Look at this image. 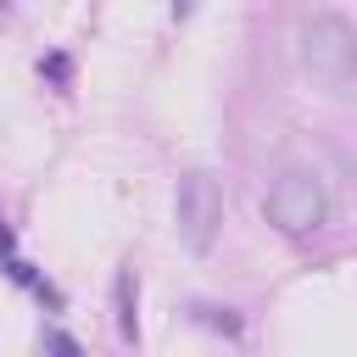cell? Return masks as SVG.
Instances as JSON below:
<instances>
[{
    "label": "cell",
    "mask_w": 357,
    "mask_h": 357,
    "mask_svg": "<svg viewBox=\"0 0 357 357\" xmlns=\"http://www.w3.org/2000/svg\"><path fill=\"white\" fill-rule=\"evenodd\" d=\"M301 67L312 73L318 89L346 95L351 89V73H357V33H351V22L346 17H318L301 33Z\"/></svg>",
    "instance_id": "6da1fadb"
},
{
    "label": "cell",
    "mask_w": 357,
    "mask_h": 357,
    "mask_svg": "<svg viewBox=\"0 0 357 357\" xmlns=\"http://www.w3.org/2000/svg\"><path fill=\"white\" fill-rule=\"evenodd\" d=\"M268 218H273L284 234H318L324 218H329V195H324L318 173H307V167L279 173L273 190H268Z\"/></svg>",
    "instance_id": "7a4b0ae2"
},
{
    "label": "cell",
    "mask_w": 357,
    "mask_h": 357,
    "mask_svg": "<svg viewBox=\"0 0 357 357\" xmlns=\"http://www.w3.org/2000/svg\"><path fill=\"white\" fill-rule=\"evenodd\" d=\"M173 212H178V234H184V245H190V251H206V245L218 240V223H223V190H218V178H206V173H184V178H178V201H173Z\"/></svg>",
    "instance_id": "3957f363"
},
{
    "label": "cell",
    "mask_w": 357,
    "mask_h": 357,
    "mask_svg": "<svg viewBox=\"0 0 357 357\" xmlns=\"http://www.w3.org/2000/svg\"><path fill=\"white\" fill-rule=\"evenodd\" d=\"M134 301H139V290H134V273L123 268V273H117V335H123V340H139V318H134Z\"/></svg>",
    "instance_id": "277c9868"
},
{
    "label": "cell",
    "mask_w": 357,
    "mask_h": 357,
    "mask_svg": "<svg viewBox=\"0 0 357 357\" xmlns=\"http://www.w3.org/2000/svg\"><path fill=\"white\" fill-rule=\"evenodd\" d=\"M195 318L212 324V329H223V335H240V318H229V307H223V312H218V307H195Z\"/></svg>",
    "instance_id": "5b68a950"
},
{
    "label": "cell",
    "mask_w": 357,
    "mask_h": 357,
    "mask_svg": "<svg viewBox=\"0 0 357 357\" xmlns=\"http://www.w3.org/2000/svg\"><path fill=\"white\" fill-rule=\"evenodd\" d=\"M39 346H50V351H78V340H73V335H61V329H45V335H39Z\"/></svg>",
    "instance_id": "8992f818"
},
{
    "label": "cell",
    "mask_w": 357,
    "mask_h": 357,
    "mask_svg": "<svg viewBox=\"0 0 357 357\" xmlns=\"http://www.w3.org/2000/svg\"><path fill=\"white\" fill-rule=\"evenodd\" d=\"M45 73H50L56 84H67V61H61V56H50V61H45Z\"/></svg>",
    "instance_id": "52a82bcc"
}]
</instances>
